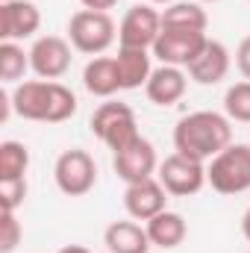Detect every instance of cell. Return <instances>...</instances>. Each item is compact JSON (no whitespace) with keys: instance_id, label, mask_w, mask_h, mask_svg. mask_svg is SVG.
Here are the masks:
<instances>
[{"instance_id":"obj_1","label":"cell","mask_w":250,"mask_h":253,"mask_svg":"<svg viewBox=\"0 0 250 253\" xmlns=\"http://www.w3.org/2000/svg\"><path fill=\"white\" fill-rule=\"evenodd\" d=\"M15 115L39 124H62L77 112V94L56 80H30L15 85L9 97Z\"/></svg>"},{"instance_id":"obj_2","label":"cell","mask_w":250,"mask_h":253,"mask_svg":"<svg viewBox=\"0 0 250 253\" xmlns=\"http://www.w3.org/2000/svg\"><path fill=\"white\" fill-rule=\"evenodd\" d=\"M230 144H233L230 118L221 115V112H212V109L188 112L174 126V147H177V153L200 159V162L215 159Z\"/></svg>"},{"instance_id":"obj_3","label":"cell","mask_w":250,"mask_h":253,"mask_svg":"<svg viewBox=\"0 0 250 253\" xmlns=\"http://www.w3.org/2000/svg\"><path fill=\"white\" fill-rule=\"evenodd\" d=\"M68 39L74 44V50L88 53V56H100L106 53L115 39H118V27L109 18V12H94V9H80L77 15H71L68 21Z\"/></svg>"},{"instance_id":"obj_4","label":"cell","mask_w":250,"mask_h":253,"mask_svg":"<svg viewBox=\"0 0 250 253\" xmlns=\"http://www.w3.org/2000/svg\"><path fill=\"white\" fill-rule=\"evenodd\" d=\"M206 183L218 194H242L250 189V144H230L206 165Z\"/></svg>"},{"instance_id":"obj_5","label":"cell","mask_w":250,"mask_h":253,"mask_svg":"<svg viewBox=\"0 0 250 253\" xmlns=\"http://www.w3.org/2000/svg\"><path fill=\"white\" fill-rule=\"evenodd\" d=\"M91 132L115 153L126 144H132L141 132H138V121H135V112L126 106V103H100L91 115Z\"/></svg>"},{"instance_id":"obj_6","label":"cell","mask_w":250,"mask_h":253,"mask_svg":"<svg viewBox=\"0 0 250 253\" xmlns=\"http://www.w3.org/2000/svg\"><path fill=\"white\" fill-rule=\"evenodd\" d=\"M53 180L62 194L68 197H83L94 189L97 183V165L91 159V153L80 150V147H71L59 153L56 165H53Z\"/></svg>"},{"instance_id":"obj_7","label":"cell","mask_w":250,"mask_h":253,"mask_svg":"<svg viewBox=\"0 0 250 253\" xmlns=\"http://www.w3.org/2000/svg\"><path fill=\"white\" fill-rule=\"evenodd\" d=\"M156 180L174 197H191L206 186V162L183 156V153H171L159 162Z\"/></svg>"},{"instance_id":"obj_8","label":"cell","mask_w":250,"mask_h":253,"mask_svg":"<svg viewBox=\"0 0 250 253\" xmlns=\"http://www.w3.org/2000/svg\"><path fill=\"white\" fill-rule=\"evenodd\" d=\"M209 36L200 30H177V27H162L156 44L150 47L153 56L162 65H177V68H188L197 59V53L206 47Z\"/></svg>"},{"instance_id":"obj_9","label":"cell","mask_w":250,"mask_h":253,"mask_svg":"<svg viewBox=\"0 0 250 253\" xmlns=\"http://www.w3.org/2000/svg\"><path fill=\"white\" fill-rule=\"evenodd\" d=\"M162 33V12H156L150 3H135L129 6L118 27V42L121 47H144L150 50Z\"/></svg>"},{"instance_id":"obj_10","label":"cell","mask_w":250,"mask_h":253,"mask_svg":"<svg viewBox=\"0 0 250 253\" xmlns=\"http://www.w3.org/2000/svg\"><path fill=\"white\" fill-rule=\"evenodd\" d=\"M112 165H115V174L124 180L126 186H129V183L150 180V177L159 171L156 147H153L144 135H138L132 144H126V147H121V150H115Z\"/></svg>"},{"instance_id":"obj_11","label":"cell","mask_w":250,"mask_h":253,"mask_svg":"<svg viewBox=\"0 0 250 253\" xmlns=\"http://www.w3.org/2000/svg\"><path fill=\"white\" fill-rule=\"evenodd\" d=\"M30 68L39 80H59L71 68V44L59 36H42L30 47Z\"/></svg>"},{"instance_id":"obj_12","label":"cell","mask_w":250,"mask_h":253,"mask_svg":"<svg viewBox=\"0 0 250 253\" xmlns=\"http://www.w3.org/2000/svg\"><path fill=\"white\" fill-rule=\"evenodd\" d=\"M42 27V12L33 0H9L0 3V42L33 39Z\"/></svg>"},{"instance_id":"obj_13","label":"cell","mask_w":250,"mask_h":253,"mask_svg":"<svg viewBox=\"0 0 250 253\" xmlns=\"http://www.w3.org/2000/svg\"><path fill=\"white\" fill-rule=\"evenodd\" d=\"M168 191L165 186L159 183V180H141V183H129L124 191V209L126 215L132 218V221H150V218H156L159 212H165V203H168V197H165Z\"/></svg>"},{"instance_id":"obj_14","label":"cell","mask_w":250,"mask_h":253,"mask_svg":"<svg viewBox=\"0 0 250 253\" xmlns=\"http://www.w3.org/2000/svg\"><path fill=\"white\" fill-rule=\"evenodd\" d=\"M188 88V77L183 74V68L177 65H159L153 68L144 91H147V100L156 103V106H174L177 100H183Z\"/></svg>"},{"instance_id":"obj_15","label":"cell","mask_w":250,"mask_h":253,"mask_svg":"<svg viewBox=\"0 0 250 253\" xmlns=\"http://www.w3.org/2000/svg\"><path fill=\"white\" fill-rule=\"evenodd\" d=\"M227 74H230V50L215 39H209L206 47L197 53V59L188 65V77L197 85H218Z\"/></svg>"},{"instance_id":"obj_16","label":"cell","mask_w":250,"mask_h":253,"mask_svg":"<svg viewBox=\"0 0 250 253\" xmlns=\"http://www.w3.org/2000/svg\"><path fill=\"white\" fill-rule=\"evenodd\" d=\"M103 245L109 253H147L153 248L147 227L135 221H112L103 233Z\"/></svg>"},{"instance_id":"obj_17","label":"cell","mask_w":250,"mask_h":253,"mask_svg":"<svg viewBox=\"0 0 250 253\" xmlns=\"http://www.w3.org/2000/svg\"><path fill=\"white\" fill-rule=\"evenodd\" d=\"M150 59H153V56H150V50H144V47H118L115 65H118V77H121V88H124V91L147 85V80H150V74H153Z\"/></svg>"},{"instance_id":"obj_18","label":"cell","mask_w":250,"mask_h":253,"mask_svg":"<svg viewBox=\"0 0 250 253\" xmlns=\"http://www.w3.org/2000/svg\"><path fill=\"white\" fill-rule=\"evenodd\" d=\"M83 85L94 97H112L115 91H121V77H118L115 56H94L83 71Z\"/></svg>"},{"instance_id":"obj_19","label":"cell","mask_w":250,"mask_h":253,"mask_svg":"<svg viewBox=\"0 0 250 253\" xmlns=\"http://www.w3.org/2000/svg\"><path fill=\"white\" fill-rule=\"evenodd\" d=\"M147 236H150V242H153L156 248H162V251L180 248V245L186 242V236H188L186 218H183L180 212L165 209V212H159L156 218L147 221Z\"/></svg>"},{"instance_id":"obj_20","label":"cell","mask_w":250,"mask_h":253,"mask_svg":"<svg viewBox=\"0 0 250 253\" xmlns=\"http://www.w3.org/2000/svg\"><path fill=\"white\" fill-rule=\"evenodd\" d=\"M206 12L200 9V3H188V0H177L171 6H165L162 12V27H177V30H200L206 33Z\"/></svg>"},{"instance_id":"obj_21","label":"cell","mask_w":250,"mask_h":253,"mask_svg":"<svg viewBox=\"0 0 250 253\" xmlns=\"http://www.w3.org/2000/svg\"><path fill=\"white\" fill-rule=\"evenodd\" d=\"M30 168V150L21 141H3L0 144V180H21Z\"/></svg>"},{"instance_id":"obj_22","label":"cell","mask_w":250,"mask_h":253,"mask_svg":"<svg viewBox=\"0 0 250 253\" xmlns=\"http://www.w3.org/2000/svg\"><path fill=\"white\" fill-rule=\"evenodd\" d=\"M30 68V53H24V47L18 42H0V77L3 83H15L27 74Z\"/></svg>"},{"instance_id":"obj_23","label":"cell","mask_w":250,"mask_h":253,"mask_svg":"<svg viewBox=\"0 0 250 253\" xmlns=\"http://www.w3.org/2000/svg\"><path fill=\"white\" fill-rule=\"evenodd\" d=\"M224 112H227L230 121L250 124V80L236 83V85L227 88V94H224Z\"/></svg>"},{"instance_id":"obj_24","label":"cell","mask_w":250,"mask_h":253,"mask_svg":"<svg viewBox=\"0 0 250 253\" xmlns=\"http://www.w3.org/2000/svg\"><path fill=\"white\" fill-rule=\"evenodd\" d=\"M21 221L15 218V212H0V253H12L18 245H21Z\"/></svg>"},{"instance_id":"obj_25","label":"cell","mask_w":250,"mask_h":253,"mask_svg":"<svg viewBox=\"0 0 250 253\" xmlns=\"http://www.w3.org/2000/svg\"><path fill=\"white\" fill-rule=\"evenodd\" d=\"M24 197H27V177H21V180H0V209L18 212Z\"/></svg>"},{"instance_id":"obj_26","label":"cell","mask_w":250,"mask_h":253,"mask_svg":"<svg viewBox=\"0 0 250 253\" xmlns=\"http://www.w3.org/2000/svg\"><path fill=\"white\" fill-rule=\"evenodd\" d=\"M236 65H239L242 77L250 80V36L242 39V44H239V50H236Z\"/></svg>"},{"instance_id":"obj_27","label":"cell","mask_w":250,"mask_h":253,"mask_svg":"<svg viewBox=\"0 0 250 253\" xmlns=\"http://www.w3.org/2000/svg\"><path fill=\"white\" fill-rule=\"evenodd\" d=\"M85 9H94V12H109L118 0H80Z\"/></svg>"},{"instance_id":"obj_28","label":"cell","mask_w":250,"mask_h":253,"mask_svg":"<svg viewBox=\"0 0 250 253\" xmlns=\"http://www.w3.org/2000/svg\"><path fill=\"white\" fill-rule=\"evenodd\" d=\"M242 233H245V239L250 242V209L242 215Z\"/></svg>"},{"instance_id":"obj_29","label":"cell","mask_w":250,"mask_h":253,"mask_svg":"<svg viewBox=\"0 0 250 253\" xmlns=\"http://www.w3.org/2000/svg\"><path fill=\"white\" fill-rule=\"evenodd\" d=\"M56 253H88L83 245H68V248H62V251H56Z\"/></svg>"},{"instance_id":"obj_30","label":"cell","mask_w":250,"mask_h":253,"mask_svg":"<svg viewBox=\"0 0 250 253\" xmlns=\"http://www.w3.org/2000/svg\"><path fill=\"white\" fill-rule=\"evenodd\" d=\"M147 3H165V6H171V3H177V0H147Z\"/></svg>"},{"instance_id":"obj_31","label":"cell","mask_w":250,"mask_h":253,"mask_svg":"<svg viewBox=\"0 0 250 253\" xmlns=\"http://www.w3.org/2000/svg\"><path fill=\"white\" fill-rule=\"evenodd\" d=\"M200 3H218V0H200Z\"/></svg>"},{"instance_id":"obj_32","label":"cell","mask_w":250,"mask_h":253,"mask_svg":"<svg viewBox=\"0 0 250 253\" xmlns=\"http://www.w3.org/2000/svg\"><path fill=\"white\" fill-rule=\"evenodd\" d=\"M0 3H9V0H0Z\"/></svg>"},{"instance_id":"obj_33","label":"cell","mask_w":250,"mask_h":253,"mask_svg":"<svg viewBox=\"0 0 250 253\" xmlns=\"http://www.w3.org/2000/svg\"><path fill=\"white\" fill-rule=\"evenodd\" d=\"M248 3H250V0H248Z\"/></svg>"}]
</instances>
